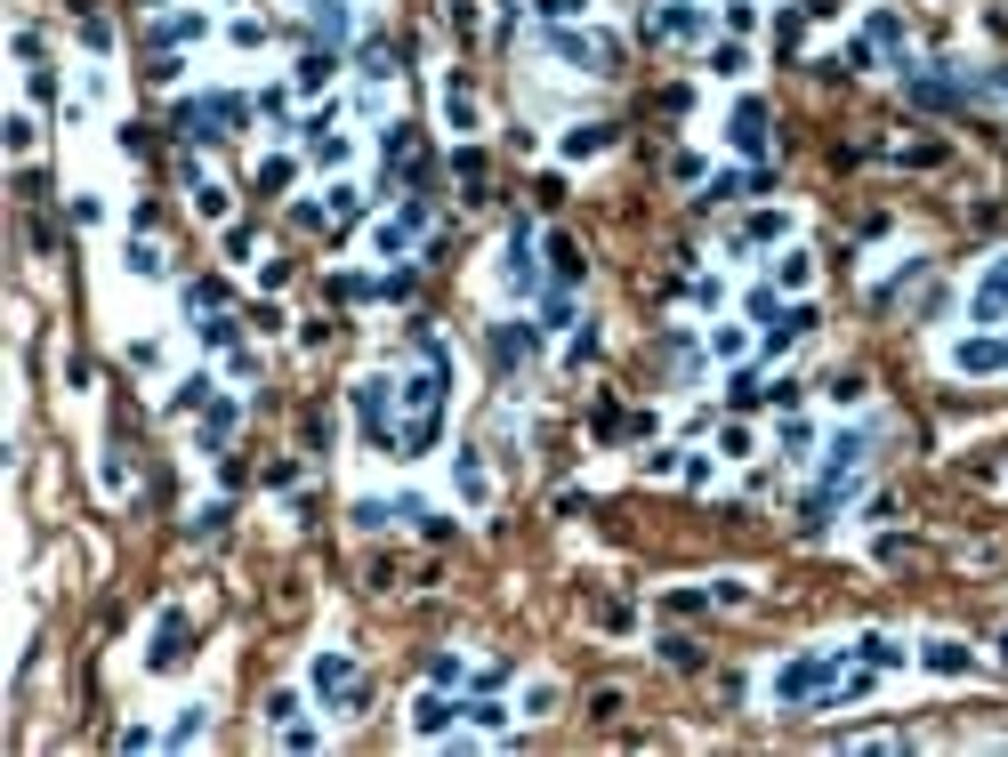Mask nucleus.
<instances>
[{
  "instance_id": "39448f33",
  "label": "nucleus",
  "mask_w": 1008,
  "mask_h": 757,
  "mask_svg": "<svg viewBox=\"0 0 1008 757\" xmlns=\"http://www.w3.org/2000/svg\"><path fill=\"white\" fill-rule=\"evenodd\" d=\"M1000 315H1008V258L977 283V323H1000Z\"/></svg>"
},
{
  "instance_id": "ddd939ff",
  "label": "nucleus",
  "mask_w": 1008,
  "mask_h": 757,
  "mask_svg": "<svg viewBox=\"0 0 1008 757\" xmlns=\"http://www.w3.org/2000/svg\"><path fill=\"white\" fill-rule=\"evenodd\" d=\"M694 24H702L694 9H662V17H654V32H694Z\"/></svg>"
},
{
  "instance_id": "f8f14e48",
  "label": "nucleus",
  "mask_w": 1008,
  "mask_h": 757,
  "mask_svg": "<svg viewBox=\"0 0 1008 757\" xmlns=\"http://www.w3.org/2000/svg\"><path fill=\"white\" fill-rule=\"evenodd\" d=\"M444 726H452V701L428 694V701H420V734H444Z\"/></svg>"
},
{
  "instance_id": "7ed1b4c3",
  "label": "nucleus",
  "mask_w": 1008,
  "mask_h": 757,
  "mask_svg": "<svg viewBox=\"0 0 1008 757\" xmlns=\"http://www.w3.org/2000/svg\"><path fill=\"white\" fill-rule=\"evenodd\" d=\"M952 363L960 371H1008V338H960Z\"/></svg>"
},
{
  "instance_id": "f03ea898",
  "label": "nucleus",
  "mask_w": 1008,
  "mask_h": 757,
  "mask_svg": "<svg viewBox=\"0 0 1008 757\" xmlns=\"http://www.w3.org/2000/svg\"><path fill=\"white\" fill-rule=\"evenodd\" d=\"M831 669H839V661H831V652H806V661H791V669L775 677V701H815Z\"/></svg>"
},
{
  "instance_id": "9b49d317",
  "label": "nucleus",
  "mask_w": 1008,
  "mask_h": 757,
  "mask_svg": "<svg viewBox=\"0 0 1008 757\" xmlns=\"http://www.w3.org/2000/svg\"><path fill=\"white\" fill-rule=\"evenodd\" d=\"M928 669H945V677H960V669H968V645H928Z\"/></svg>"
},
{
  "instance_id": "4468645a",
  "label": "nucleus",
  "mask_w": 1008,
  "mask_h": 757,
  "mask_svg": "<svg viewBox=\"0 0 1008 757\" xmlns=\"http://www.w3.org/2000/svg\"><path fill=\"white\" fill-rule=\"evenodd\" d=\"M985 89H1000V97H1008V73H985Z\"/></svg>"
},
{
  "instance_id": "9d476101",
  "label": "nucleus",
  "mask_w": 1008,
  "mask_h": 757,
  "mask_svg": "<svg viewBox=\"0 0 1008 757\" xmlns=\"http://www.w3.org/2000/svg\"><path fill=\"white\" fill-rule=\"evenodd\" d=\"M549 258H557V283H581V250H574V243H565V234H557V243H549Z\"/></svg>"
},
{
  "instance_id": "6e6552de",
  "label": "nucleus",
  "mask_w": 1008,
  "mask_h": 757,
  "mask_svg": "<svg viewBox=\"0 0 1008 757\" xmlns=\"http://www.w3.org/2000/svg\"><path fill=\"white\" fill-rule=\"evenodd\" d=\"M509 283H517V291H532V234H525V226L509 234Z\"/></svg>"
},
{
  "instance_id": "f257e3e1",
  "label": "nucleus",
  "mask_w": 1008,
  "mask_h": 757,
  "mask_svg": "<svg viewBox=\"0 0 1008 757\" xmlns=\"http://www.w3.org/2000/svg\"><path fill=\"white\" fill-rule=\"evenodd\" d=\"M234 121H243L234 97H194V106H178V137H226Z\"/></svg>"
},
{
  "instance_id": "20e7f679",
  "label": "nucleus",
  "mask_w": 1008,
  "mask_h": 757,
  "mask_svg": "<svg viewBox=\"0 0 1008 757\" xmlns=\"http://www.w3.org/2000/svg\"><path fill=\"white\" fill-rule=\"evenodd\" d=\"M146 661H154V669H178V661H186V621H178V612H162V637H154Z\"/></svg>"
},
{
  "instance_id": "423d86ee",
  "label": "nucleus",
  "mask_w": 1008,
  "mask_h": 757,
  "mask_svg": "<svg viewBox=\"0 0 1008 757\" xmlns=\"http://www.w3.org/2000/svg\"><path fill=\"white\" fill-rule=\"evenodd\" d=\"M315 694H340V701H355V661L323 652V661H315Z\"/></svg>"
},
{
  "instance_id": "1a4fd4ad",
  "label": "nucleus",
  "mask_w": 1008,
  "mask_h": 757,
  "mask_svg": "<svg viewBox=\"0 0 1008 757\" xmlns=\"http://www.w3.org/2000/svg\"><path fill=\"white\" fill-rule=\"evenodd\" d=\"M597 146H614V129H605V121H589V129L565 137V154H574V161H581V154H597Z\"/></svg>"
},
{
  "instance_id": "0eeeda50",
  "label": "nucleus",
  "mask_w": 1008,
  "mask_h": 757,
  "mask_svg": "<svg viewBox=\"0 0 1008 757\" xmlns=\"http://www.w3.org/2000/svg\"><path fill=\"white\" fill-rule=\"evenodd\" d=\"M734 146H743V154L766 146V106H743V114H734Z\"/></svg>"
}]
</instances>
